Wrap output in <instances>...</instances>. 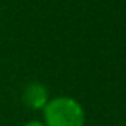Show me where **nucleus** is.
<instances>
[{
    "label": "nucleus",
    "mask_w": 126,
    "mask_h": 126,
    "mask_svg": "<svg viewBox=\"0 0 126 126\" xmlns=\"http://www.w3.org/2000/svg\"><path fill=\"white\" fill-rule=\"evenodd\" d=\"M24 103L31 107V109H41L46 106L47 103V91L44 88V85L35 82V84H31L25 88L24 91Z\"/></svg>",
    "instance_id": "obj_2"
},
{
    "label": "nucleus",
    "mask_w": 126,
    "mask_h": 126,
    "mask_svg": "<svg viewBox=\"0 0 126 126\" xmlns=\"http://www.w3.org/2000/svg\"><path fill=\"white\" fill-rule=\"evenodd\" d=\"M47 126H82L84 110L75 100L59 97L50 101L44 109Z\"/></svg>",
    "instance_id": "obj_1"
},
{
    "label": "nucleus",
    "mask_w": 126,
    "mask_h": 126,
    "mask_svg": "<svg viewBox=\"0 0 126 126\" xmlns=\"http://www.w3.org/2000/svg\"><path fill=\"white\" fill-rule=\"evenodd\" d=\"M25 126H43L40 122H37V120H32V122H30V123H27Z\"/></svg>",
    "instance_id": "obj_3"
}]
</instances>
